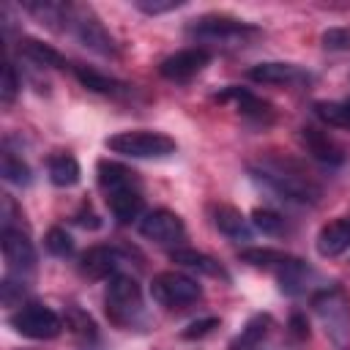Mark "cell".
<instances>
[{
  "instance_id": "6da1fadb",
  "label": "cell",
  "mask_w": 350,
  "mask_h": 350,
  "mask_svg": "<svg viewBox=\"0 0 350 350\" xmlns=\"http://www.w3.org/2000/svg\"><path fill=\"white\" fill-rule=\"evenodd\" d=\"M249 172L262 180L268 189H273L282 200L290 202H301V205H314L320 202L323 189L309 178V172L293 161V159H282V156H260L257 161L249 164Z\"/></svg>"
},
{
  "instance_id": "7a4b0ae2",
  "label": "cell",
  "mask_w": 350,
  "mask_h": 350,
  "mask_svg": "<svg viewBox=\"0 0 350 350\" xmlns=\"http://www.w3.org/2000/svg\"><path fill=\"white\" fill-rule=\"evenodd\" d=\"M104 312L109 323L118 328H142L145 325V304H142V290L134 276L118 273L109 279L107 293H104Z\"/></svg>"
},
{
  "instance_id": "3957f363",
  "label": "cell",
  "mask_w": 350,
  "mask_h": 350,
  "mask_svg": "<svg viewBox=\"0 0 350 350\" xmlns=\"http://www.w3.org/2000/svg\"><path fill=\"white\" fill-rule=\"evenodd\" d=\"M186 33L197 41H213V44H246L249 38L260 36V27L227 14H205L186 25Z\"/></svg>"
},
{
  "instance_id": "277c9868",
  "label": "cell",
  "mask_w": 350,
  "mask_h": 350,
  "mask_svg": "<svg viewBox=\"0 0 350 350\" xmlns=\"http://www.w3.org/2000/svg\"><path fill=\"white\" fill-rule=\"evenodd\" d=\"M107 148L112 153H120L129 159H164L178 150L172 137H167L161 131H148V129L118 131V134L107 137Z\"/></svg>"
},
{
  "instance_id": "5b68a950",
  "label": "cell",
  "mask_w": 350,
  "mask_h": 350,
  "mask_svg": "<svg viewBox=\"0 0 350 350\" xmlns=\"http://www.w3.org/2000/svg\"><path fill=\"white\" fill-rule=\"evenodd\" d=\"M312 306L320 314V320L325 323V334L336 345H345V339L350 336V295L345 293V287L331 284V287L320 290L312 298Z\"/></svg>"
},
{
  "instance_id": "8992f818",
  "label": "cell",
  "mask_w": 350,
  "mask_h": 350,
  "mask_svg": "<svg viewBox=\"0 0 350 350\" xmlns=\"http://www.w3.org/2000/svg\"><path fill=\"white\" fill-rule=\"evenodd\" d=\"M150 295L159 306L183 309V306H191L202 298V287L180 271H161L150 282Z\"/></svg>"
},
{
  "instance_id": "52a82bcc",
  "label": "cell",
  "mask_w": 350,
  "mask_h": 350,
  "mask_svg": "<svg viewBox=\"0 0 350 350\" xmlns=\"http://www.w3.org/2000/svg\"><path fill=\"white\" fill-rule=\"evenodd\" d=\"M8 325L25 339H55L63 331V320L57 317V312L36 301L22 304L16 312H11Z\"/></svg>"
},
{
  "instance_id": "ba28073f",
  "label": "cell",
  "mask_w": 350,
  "mask_h": 350,
  "mask_svg": "<svg viewBox=\"0 0 350 350\" xmlns=\"http://www.w3.org/2000/svg\"><path fill=\"white\" fill-rule=\"evenodd\" d=\"M139 232L156 243H178L186 238V224L175 211L153 208L139 219Z\"/></svg>"
},
{
  "instance_id": "9c48e42d",
  "label": "cell",
  "mask_w": 350,
  "mask_h": 350,
  "mask_svg": "<svg viewBox=\"0 0 350 350\" xmlns=\"http://www.w3.org/2000/svg\"><path fill=\"white\" fill-rule=\"evenodd\" d=\"M208 63H211V52L205 46H189V49H180V52L164 57L159 63V74L164 79H172V82H189Z\"/></svg>"
},
{
  "instance_id": "30bf717a",
  "label": "cell",
  "mask_w": 350,
  "mask_h": 350,
  "mask_svg": "<svg viewBox=\"0 0 350 350\" xmlns=\"http://www.w3.org/2000/svg\"><path fill=\"white\" fill-rule=\"evenodd\" d=\"M0 246H3V257H5V262H8L11 271L22 273V271H30L36 265V249H33L27 232H22L19 227L3 224V230H0Z\"/></svg>"
},
{
  "instance_id": "8fae6325",
  "label": "cell",
  "mask_w": 350,
  "mask_h": 350,
  "mask_svg": "<svg viewBox=\"0 0 350 350\" xmlns=\"http://www.w3.org/2000/svg\"><path fill=\"white\" fill-rule=\"evenodd\" d=\"M249 79L262 82V85H301V82H309V74L295 63L265 60L249 68Z\"/></svg>"
},
{
  "instance_id": "7c38bea8",
  "label": "cell",
  "mask_w": 350,
  "mask_h": 350,
  "mask_svg": "<svg viewBox=\"0 0 350 350\" xmlns=\"http://www.w3.org/2000/svg\"><path fill=\"white\" fill-rule=\"evenodd\" d=\"M213 98H216V101H235L238 112H241L243 118H252V120H257V123H271V120H273V107H271L268 101H262L260 96L249 93L246 88L230 85V88L219 90Z\"/></svg>"
},
{
  "instance_id": "4fadbf2b",
  "label": "cell",
  "mask_w": 350,
  "mask_h": 350,
  "mask_svg": "<svg viewBox=\"0 0 350 350\" xmlns=\"http://www.w3.org/2000/svg\"><path fill=\"white\" fill-rule=\"evenodd\" d=\"M301 142H304V148L309 150V156L317 159L320 164L339 167V164L345 161L342 148L331 139L328 131H323V129H317V126H301Z\"/></svg>"
},
{
  "instance_id": "5bb4252c",
  "label": "cell",
  "mask_w": 350,
  "mask_h": 350,
  "mask_svg": "<svg viewBox=\"0 0 350 350\" xmlns=\"http://www.w3.org/2000/svg\"><path fill=\"white\" fill-rule=\"evenodd\" d=\"M96 175H98V186H101L104 197L120 194V191H129V189H139L137 172L129 170V167L120 164V161H112V159H101V161L96 164Z\"/></svg>"
},
{
  "instance_id": "9a60e30c",
  "label": "cell",
  "mask_w": 350,
  "mask_h": 350,
  "mask_svg": "<svg viewBox=\"0 0 350 350\" xmlns=\"http://www.w3.org/2000/svg\"><path fill=\"white\" fill-rule=\"evenodd\" d=\"M120 254L112 246H90L79 257V273L88 279H112L118 276Z\"/></svg>"
},
{
  "instance_id": "2e32d148",
  "label": "cell",
  "mask_w": 350,
  "mask_h": 350,
  "mask_svg": "<svg viewBox=\"0 0 350 350\" xmlns=\"http://www.w3.org/2000/svg\"><path fill=\"white\" fill-rule=\"evenodd\" d=\"M208 211H211L213 227H216L221 235H227L230 241H249V238H252V227H249L246 216H243L238 208H232V205H227V202H211Z\"/></svg>"
},
{
  "instance_id": "e0dca14e",
  "label": "cell",
  "mask_w": 350,
  "mask_h": 350,
  "mask_svg": "<svg viewBox=\"0 0 350 350\" xmlns=\"http://www.w3.org/2000/svg\"><path fill=\"white\" fill-rule=\"evenodd\" d=\"M238 257H241V262H246L252 268H265V271H276V273H284V271L301 265L298 257H293L282 249H271V246H249Z\"/></svg>"
},
{
  "instance_id": "ac0fdd59",
  "label": "cell",
  "mask_w": 350,
  "mask_h": 350,
  "mask_svg": "<svg viewBox=\"0 0 350 350\" xmlns=\"http://www.w3.org/2000/svg\"><path fill=\"white\" fill-rule=\"evenodd\" d=\"M317 254L320 257H339L350 249V219L342 216V219H334L328 221L320 232H317Z\"/></svg>"
},
{
  "instance_id": "d6986e66",
  "label": "cell",
  "mask_w": 350,
  "mask_h": 350,
  "mask_svg": "<svg viewBox=\"0 0 350 350\" xmlns=\"http://www.w3.org/2000/svg\"><path fill=\"white\" fill-rule=\"evenodd\" d=\"M71 71H74L77 82L82 88L93 90V93H101V96H123V93H129V85H123V82H118V79H112V77H107V74H101L96 68H88V66L77 63V66H71Z\"/></svg>"
},
{
  "instance_id": "ffe728a7",
  "label": "cell",
  "mask_w": 350,
  "mask_h": 350,
  "mask_svg": "<svg viewBox=\"0 0 350 350\" xmlns=\"http://www.w3.org/2000/svg\"><path fill=\"white\" fill-rule=\"evenodd\" d=\"M170 260L178 262V265H186L191 271H200L205 276H219V279H227V271L219 260H213L211 254L205 252H197V249H172L170 252Z\"/></svg>"
},
{
  "instance_id": "44dd1931",
  "label": "cell",
  "mask_w": 350,
  "mask_h": 350,
  "mask_svg": "<svg viewBox=\"0 0 350 350\" xmlns=\"http://www.w3.org/2000/svg\"><path fill=\"white\" fill-rule=\"evenodd\" d=\"M107 205H109L112 216L120 224H131L142 213V189H129V191H120V194H109Z\"/></svg>"
},
{
  "instance_id": "7402d4cb",
  "label": "cell",
  "mask_w": 350,
  "mask_h": 350,
  "mask_svg": "<svg viewBox=\"0 0 350 350\" xmlns=\"http://www.w3.org/2000/svg\"><path fill=\"white\" fill-rule=\"evenodd\" d=\"M19 52H22L27 60H33L36 66L71 68V66H68V60H66L55 46H49V44H44V41H38V38H22V41H19Z\"/></svg>"
},
{
  "instance_id": "603a6c76",
  "label": "cell",
  "mask_w": 350,
  "mask_h": 350,
  "mask_svg": "<svg viewBox=\"0 0 350 350\" xmlns=\"http://www.w3.org/2000/svg\"><path fill=\"white\" fill-rule=\"evenodd\" d=\"M271 331V317L268 314H254L243 328L241 334L230 342V350H254Z\"/></svg>"
},
{
  "instance_id": "cb8c5ba5",
  "label": "cell",
  "mask_w": 350,
  "mask_h": 350,
  "mask_svg": "<svg viewBox=\"0 0 350 350\" xmlns=\"http://www.w3.org/2000/svg\"><path fill=\"white\" fill-rule=\"evenodd\" d=\"M46 172H49V180L55 186H63V189L66 186H74L79 180V164H77V159L71 153H55V156H49Z\"/></svg>"
},
{
  "instance_id": "d4e9b609",
  "label": "cell",
  "mask_w": 350,
  "mask_h": 350,
  "mask_svg": "<svg viewBox=\"0 0 350 350\" xmlns=\"http://www.w3.org/2000/svg\"><path fill=\"white\" fill-rule=\"evenodd\" d=\"M312 109L323 123L350 131V101H314Z\"/></svg>"
},
{
  "instance_id": "484cf974",
  "label": "cell",
  "mask_w": 350,
  "mask_h": 350,
  "mask_svg": "<svg viewBox=\"0 0 350 350\" xmlns=\"http://www.w3.org/2000/svg\"><path fill=\"white\" fill-rule=\"evenodd\" d=\"M0 172L8 183H16V186H27L33 180L30 175V167L22 161V156H16L14 150H3V159H0Z\"/></svg>"
},
{
  "instance_id": "4316f807",
  "label": "cell",
  "mask_w": 350,
  "mask_h": 350,
  "mask_svg": "<svg viewBox=\"0 0 350 350\" xmlns=\"http://www.w3.org/2000/svg\"><path fill=\"white\" fill-rule=\"evenodd\" d=\"M252 224L260 232H265V235H282V232H287L284 219L276 211H268V208H254L252 211Z\"/></svg>"
},
{
  "instance_id": "83f0119b",
  "label": "cell",
  "mask_w": 350,
  "mask_h": 350,
  "mask_svg": "<svg viewBox=\"0 0 350 350\" xmlns=\"http://www.w3.org/2000/svg\"><path fill=\"white\" fill-rule=\"evenodd\" d=\"M44 246L55 254V257H68L74 252V241L63 227H49L44 235Z\"/></svg>"
},
{
  "instance_id": "f1b7e54d",
  "label": "cell",
  "mask_w": 350,
  "mask_h": 350,
  "mask_svg": "<svg viewBox=\"0 0 350 350\" xmlns=\"http://www.w3.org/2000/svg\"><path fill=\"white\" fill-rule=\"evenodd\" d=\"M66 325H68L79 339H85V342H88V339H90V342L96 339V323H93L82 309H77V306L68 309V314H66Z\"/></svg>"
},
{
  "instance_id": "f546056e",
  "label": "cell",
  "mask_w": 350,
  "mask_h": 350,
  "mask_svg": "<svg viewBox=\"0 0 350 350\" xmlns=\"http://www.w3.org/2000/svg\"><path fill=\"white\" fill-rule=\"evenodd\" d=\"M19 88H22V82H19L16 71H14V66L5 63V66H3V85H0V98H3V104H11V101L16 98V93H19Z\"/></svg>"
},
{
  "instance_id": "4dcf8cb0",
  "label": "cell",
  "mask_w": 350,
  "mask_h": 350,
  "mask_svg": "<svg viewBox=\"0 0 350 350\" xmlns=\"http://www.w3.org/2000/svg\"><path fill=\"white\" fill-rule=\"evenodd\" d=\"M320 44L325 49H350V27H328L320 36Z\"/></svg>"
},
{
  "instance_id": "1f68e13d",
  "label": "cell",
  "mask_w": 350,
  "mask_h": 350,
  "mask_svg": "<svg viewBox=\"0 0 350 350\" xmlns=\"http://www.w3.org/2000/svg\"><path fill=\"white\" fill-rule=\"evenodd\" d=\"M213 328H219V317H202V320H191L183 331H180V336L183 339H202V336H208Z\"/></svg>"
},
{
  "instance_id": "d6a6232c",
  "label": "cell",
  "mask_w": 350,
  "mask_h": 350,
  "mask_svg": "<svg viewBox=\"0 0 350 350\" xmlns=\"http://www.w3.org/2000/svg\"><path fill=\"white\" fill-rule=\"evenodd\" d=\"M134 5H137L142 14L156 16V14H167V11L180 8V5H183V0H137Z\"/></svg>"
},
{
  "instance_id": "836d02e7",
  "label": "cell",
  "mask_w": 350,
  "mask_h": 350,
  "mask_svg": "<svg viewBox=\"0 0 350 350\" xmlns=\"http://www.w3.org/2000/svg\"><path fill=\"white\" fill-rule=\"evenodd\" d=\"M74 221H77L79 227H85V230H98V227H101V219H98V213H96L90 205H82V208L74 213Z\"/></svg>"
},
{
  "instance_id": "e575fe53",
  "label": "cell",
  "mask_w": 350,
  "mask_h": 350,
  "mask_svg": "<svg viewBox=\"0 0 350 350\" xmlns=\"http://www.w3.org/2000/svg\"><path fill=\"white\" fill-rule=\"evenodd\" d=\"M290 325H293V331H295L298 336H309V325H306V323H304L298 314L293 317V323H290Z\"/></svg>"
}]
</instances>
